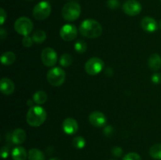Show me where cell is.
Masks as SVG:
<instances>
[{
	"instance_id": "obj_1",
	"label": "cell",
	"mask_w": 161,
	"mask_h": 160,
	"mask_svg": "<svg viewBox=\"0 0 161 160\" xmlns=\"http://www.w3.org/2000/svg\"><path fill=\"white\" fill-rule=\"evenodd\" d=\"M80 32L84 37L94 39L102 34V27L99 22L92 19L83 20L80 26Z\"/></svg>"
},
{
	"instance_id": "obj_2",
	"label": "cell",
	"mask_w": 161,
	"mask_h": 160,
	"mask_svg": "<svg viewBox=\"0 0 161 160\" xmlns=\"http://www.w3.org/2000/svg\"><path fill=\"white\" fill-rule=\"evenodd\" d=\"M47 119V112L40 106L31 107L27 112L26 121L31 126L38 127L44 123Z\"/></svg>"
},
{
	"instance_id": "obj_3",
	"label": "cell",
	"mask_w": 161,
	"mask_h": 160,
	"mask_svg": "<svg viewBox=\"0 0 161 160\" xmlns=\"http://www.w3.org/2000/svg\"><path fill=\"white\" fill-rule=\"evenodd\" d=\"M81 13V6L78 3L69 2L62 8L61 14L63 18L67 21H74L80 17Z\"/></svg>"
},
{
	"instance_id": "obj_4",
	"label": "cell",
	"mask_w": 161,
	"mask_h": 160,
	"mask_svg": "<svg viewBox=\"0 0 161 160\" xmlns=\"http://www.w3.org/2000/svg\"><path fill=\"white\" fill-rule=\"evenodd\" d=\"M47 78L51 86H60L65 80V72L59 67H53L47 72Z\"/></svg>"
},
{
	"instance_id": "obj_5",
	"label": "cell",
	"mask_w": 161,
	"mask_h": 160,
	"mask_svg": "<svg viewBox=\"0 0 161 160\" xmlns=\"http://www.w3.org/2000/svg\"><path fill=\"white\" fill-rule=\"evenodd\" d=\"M51 13V6L48 2L42 1L33 8L32 15L38 20H43L49 17Z\"/></svg>"
},
{
	"instance_id": "obj_6",
	"label": "cell",
	"mask_w": 161,
	"mask_h": 160,
	"mask_svg": "<svg viewBox=\"0 0 161 160\" xmlns=\"http://www.w3.org/2000/svg\"><path fill=\"white\" fill-rule=\"evenodd\" d=\"M14 29L21 35H29L33 29V23L28 17H21L17 19L14 23Z\"/></svg>"
},
{
	"instance_id": "obj_7",
	"label": "cell",
	"mask_w": 161,
	"mask_h": 160,
	"mask_svg": "<svg viewBox=\"0 0 161 160\" xmlns=\"http://www.w3.org/2000/svg\"><path fill=\"white\" fill-rule=\"evenodd\" d=\"M103 61L98 57H92L85 64V71L90 75H96L100 73L104 68Z\"/></svg>"
},
{
	"instance_id": "obj_8",
	"label": "cell",
	"mask_w": 161,
	"mask_h": 160,
	"mask_svg": "<svg viewBox=\"0 0 161 160\" xmlns=\"http://www.w3.org/2000/svg\"><path fill=\"white\" fill-rule=\"evenodd\" d=\"M41 60L42 64L47 67H53L58 61V54L53 48L47 47L42 51Z\"/></svg>"
},
{
	"instance_id": "obj_9",
	"label": "cell",
	"mask_w": 161,
	"mask_h": 160,
	"mask_svg": "<svg viewBox=\"0 0 161 160\" xmlns=\"http://www.w3.org/2000/svg\"><path fill=\"white\" fill-rule=\"evenodd\" d=\"M142 5L136 0H127L123 5V10L127 15L135 17L141 13Z\"/></svg>"
},
{
	"instance_id": "obj_10",
	"label": "cell",
	"mask_w": 161,
	"mask_h": 160,
	"mask_svg": "<svg viewBox=\"0 0 161 160\" xmlns=\"http://www.w3.org/2000/svg\"><path fill=\"white\" fill-rule=\"evenodd\" d=\"M60 36L65 42L74 40L77 36L76 28L75 25L70 24H64L60 30Z\"/></svg>"
},
{
	"instance_id": "obj_11",
	"label": "cell",
	"mask_w": 161,
	"mask_h": 160,
	"mask_svg": "<svg viewBox=\"0 0 161 160\" xmlns=\"http://www.w3.org/2000/svg\"><path fill=\"white\" fill-rule=\"evenodd\" d=\"M89 122L95 127H102L106 124L107 119L105 115L98 111H93L89 115Z\"/></svg>"
},
{
	"instance_id": "obj_12",
	"label": "cell",
	"mask_w": 161,
	"mask_h": 160,
	"mask_svg": "<svg viewBox=\"0 0 161 160\" xmlns=\"http://www.w3.org/2000/svg\"><path fill=\"white\" fill-rule=\"evenodd\" d=\"M62 129L66 134H75L78 131V122L75 119H72V118H67L63 121Z\"/></svg>"
},
{
	"instance_id": "obj_13",
	"label": "cell",
	"mask_w": 161,
	"mask_h": 160,
	"mask_svg": "<svg viewBox=\"0 0 161 160\" xmlns=\"http://www.w3.org/2000/svg\"><path fill=\"white\" fill-rule=\"evenodd\" d=\"M141 26L143 30L148 32H154L158 28L157 21L153 17H145L141 21Z\"/></svg>"
},
{
	"instance_id": "obj_14",
	"label": "cell",
	"mask_w": 161,
	"mask_h": 160,
	"mask_svg": "<svg viewBox=\"0 0 161 160\" xmlns=\"http://www.w3.org/2000/svg\"><path fill=\"white\" fill-rule=\"evenodd\" d=\"M0 89L2 93L4 95H10L14 92L15 86L14 82L8 78H3L0 83Z\"/></svg>"
},
{
	"instance_id": "obj_15",
	"label": "cell",
	"mask_w": 161,
	"mask_h": 160,
	"mask_svg": "<svg viewBox=\"0 0 161 160\" xmlns=\"http://www.w3.org/2000/svg\"><path fill=\"white\" fill-rule=\"evenodd\" d=\"M11 141L14 144H21L26 140V133L21 128H17L14 130L10 136Z\"/></svg>"
},
{
	"instance_id": "obj_16",
	"label": "cell",
	"mask_w": 161,
	"mask_h": 160,
	"mask_svg": "<svg viewBox=\"0 0 161 160\" xmlns=\"http://www.w3.org/2000/svg\"><path fill=\"white\" fill-rule=\"evenodd\" d=\"M148 65L152 71H158L161 67V56L158 53L152 54L148 61Z\"/></svg>"
},
{
	"instance_id": "obj_17",
	"label": "cell",
	"mask_w": 161,
	"mask_h": 160,
	"mask_svg": "<svg viewBox=\"0 0 161 160\" xmlns=\"http://www.w3.org/2000/svg\"><path fill=\"white\" fill-rule=\"evenodd\" d=\"M11 155L14 160H26L27 152L25 147L17 146L12 150Z\"/></svg>"
},
{
	"instance_id": "obj_18",
	"label": "cell",
	"mask_w": 161,
	"mask_h": 160,
	"mask_svg": "<svg viewBox=\"0 0 161 160\" xmlns=\"http://www.w3.org/2000/svg\"><path fill=\"white\" fill-rule=\"evenodd\" d=\"M16 61V55L13 52L8 51L3 53L1 56V62L3 65H11Z\"/></svg>"
},
{
	"instance_id": "obj_19",
	"label": "cell",
	"mask_w": 161,
	"mask_h": 160,
	"mask_svg": "<svg viewBox=\"0 0 161 160\" xmlns=\"http://www.w3.org/2000/svg\"><path fill=\"white\" fill-rule=\"evenodd\" d=\"M28 160H45V155L39 149L31 148L28 152Z\"/></svg>"
},
{
	"instance_id": "obj_20",
	"label": "cell",
	"mask_w": 161,
	"mask_h": 160,
	"mask_svg": "<svg viewBox=\"0 0 161 160\" xmlns=\"http://www.w3.org/2000/svg\"><path fill=\"white\" fill-rule=\"evenodd\" d=\"M47 100V93L42 90H39L36 92L33 95V101L37 104H42Z\"/></svg>"
},
{
	"instance_id": "obj_21",
	"label": "cell",
	"mask_w": 161,
	"mask_h": 160,
	"mask_svg": "<svg viewBox=\"0 0 161 160\" xmlns=\"http://www.w3.org/2000/svg\"><path fill=\"white\" fill-rule=\"evenodd\" d=\"M149 155L154 159L161 160V144H155L149 149Z\"/></svg>"
},
{
	"instance_id": "obj_22",
	"label": "cell",
	"mask_w": 161,
	"mask_h": 160,
	"mask_svg": "<svg viewBox=\"0 0 161 160\" xmlns=\"http://www.w3.org/2000/svg\"><path fill=\"white\" fill-rule=\"evenodd\" d=\"M32 39L35 42L41 44L46 40V39H47V34H46L45 31H42V30H37V31H36L33 33Z\"/></svg>"
},
{
	"instance_id": "obj_23",
	"label": "cell",
	"mask_w": 161,
	"mask_h": 160,
	"mask_svg": "<svg viewBox=\"0 0 161 160\" xmlns=\"http://www.w3.org/2000/svg\"><path fill=\"white\" fill-rule=\"evenodd\" d=\"M72 61H73V59H72V55L69 53H64L61 55V59H60V64L62 67H67L72 64Z\"/></svg>"
},
{
	"instance_id": "obj_24",
	"label": "cell",
	"mask_w": 161,
	"mask_h": 160,
	"mask_svg": "<svg viewBox=\"0 0 161 160\" xmlns=\"http://www.w3.org/2000/svg\"><path fill=\"white\" fill-rule=\"evenodd\" d=\"M74 49L78 53H83L86 51L87 44L84 40H78L74 44Z\"/></svg>"
},
{
	"instance_id": "obj_25",
	"label": "cell",
	"mask_w": 161,
	"mask_h": 160,
	"mask_svg": "<svg viewBox=\"0 0 161 160\" xmlns=\"http://www.w3.org/2000/svg\"><path fill=\"white\" fill-rule=\"evenodd\" d=\"M72 145L77 149H83L86 145V141L83 136H75L72 140Z\"/></svg>"
},
{
	"instance_id": "obj_26",
	"label": "cell",
	"mask_w": 161,
	"mask_h": 160,
	"mask_svg": "<svg viewBox=\"0 0 161 160\" xmlns=\"http://www.w3.org/2000/svg\"><path fill=\"white\" fill-rule=\"evenodd\" d=\"M123 160H142V158L136 152H130L123 158Z\"/></svg>"
},
{
	"instance_id": "obj_27",
	"label": "cell",
	"mask_w": 161,
	"mask_h": 160,
	"mask_svg": "<svg viewBox=\"0 0 161 160\" xmlns=\"http://www.w3.org/2000/svg\"><path fill=\"white\" fill-rule=\"evenodd\" d=\"M33 40L32 37H30L29 35H26V36H24L23 39H22V44L25 47H27V48H29L31 47V45H33Z\"/></svg>"
},
{
	"instance_id": "obj_28",
	"label": "cell",
	"mask_w": 161,
	"mask_h": 160,
	"mask_svg": "<svg viewBox=\"0 0 161 160\" xmlns=\"http://www.w3.org/2000/svg\"><path fill=\"white\" fill-rule=\"evenodd\" d=\"M120 3L119 0H108L107 1V6L111 9H116L119 8Z\"/></svg>"
},
{
	"instance_id": "obj_29",
	"label": "cell",
	"mask_w": 161,
	"mask_h": 160,
	"mask_svg": "<svg viewBox=\"0 0 161 160\" xmlns=\"http://www.w3.org/2000/svg\"><path fill=\"white\" fill-rule=\"evenodd\" d=\"M151 80L154 84H159L161 83V75L160 73H154L151 77Z\"/></svg>"
},
{
	"instance_id": "obj_30",
	"label": "cell",
	"mask_w": 161,
	"mask_h": 160,
	"mask_svg": "<svg viewBox=\"0 0 161 160\" xmlns=\"http://www.w3.org/2000/svg\"><path fill=\"white\" fill-rule=\"evenodd\" d=\"M112 153L116 157H120L123 155V149L120 147H114L112 150Z\"/></svg>"
},
{
	"instance_id": "obj_31",
	"label": "cell",
	"mask_w": 161,
	"mask_h": 160,
	"mask_svg": "<svg viewBox=\"0 0 161 160\" xmlns=\"http://www.w3.org/2000/svg\"><path fill=\"white\" fill-rule=\"evenodd\" d=\"M6 20V12L3 8L0 9V24L3 25L4 24L5 20Z\"/></svg>"
},
{
	"instance_id": "obj_32",
	"label": "cell",
	"mask_w": 161,
	"mask_h": 160,
	"mask_svg": "<svg viewBox=\"0 0 161 160\" xmlns=\"http://www.w3.org/2000/svg\"><path fill=\"white\" fill-rule=\"evenodd\" d=\"M9 147L7 146H3L1 148V156L3 158H6L9 155Z\"/></svg>"
},
{
	"instance_id": "obj_33",
	"label": "cell",
	"mask_w": 161,
	"mask_h": 160,
	"mask_svg": "<svg viewBox=\"0 0 161 160\" xmlns=\"http://www.w3.org/2000/svg\"><path fill=\"white\" fill-rule=\"evenodd\" d=\"M0 35H1V39H4L6 38V35H7V32H6V30L4 29L3 28H2L0 29Z\"/></svg>"
},
{
	"instance_id": "obj_34",
	"label": "cell",
	"mask_w": 161,
	"mask_h": 160,
	"mask_svg": "<svg viewBox=\"0 0 161 160\" xmlns=\"http://www.w3.org/2000/svg\"><path fill=\"white\" fill-rule=\"evenodd\" d=\"M104 133H105V135H107V136H109V135L112 133V127L111 126L105 127V130H104Z\"/></svg>"
},
{
	"instance_id": "obj_35",
	"label": "cell",
	"mask_w": 161,
	"mask_h": 160,
	"mask_svg": "<svg viewBox=\"0 0 161 160\" xmlns=\"http://www.w3.org/2000/svg\"><path fill=\"white\" fill-rule=\"evenodd\" d=\"M28 106L33 107V106H32V105H33V102L31 101V100H28Z\"/></svg>"
},
{
	"instance_id": "obj_36",
	"label": "cell",
	"mask_w": 161,
	"mask_h": 160,
	"mask_svg": "<svg viewBox=\"0 0 161 160\" xmlns=\"http://www.w3.org/2000/svg\"><path fill=\"white\" fill-rule=\"evenodd\" d=\"M50 160H61V159L58 158H51Z\"/></svg>"
},
{
	"instance_id": "obj_37",
	"label": "cell",
	"mask_w": 161,
	"mask_h": 160,
	"mask_svg": "<svg viewBox=\"0 0 161 160\" xmlns=\"http://www.w3.org/2000/svg\"><path fill=\"white\" fill-rule=\"evenodd\" d=\"M160 28H161V19H160Z\"/></svg>"
},
{
	"instance_id": "obj_38",
	"label": "cell",
	"mask_w": 161,
	"mask_h": 160,
	"mask_svg": "<svg viewBox=\"0 0 161 160\" xmlns=\"http://www.w3.org/2000/svg\"><path fill=\"white\" fill-rule=\"evenodd\" d=\"M26 1H31V0H26Z\"/></svg>"
},
{
	"instance_id": "obj_39",
	"label": "cell",
	"mask_w": 161,
	"mask_h": 160,
	"mask_svg": "<svg viewBox=\"0 0 161 160\" xmlns=\"http://www.w3.org/2000/svg\"><path fill=\"white\" fill-rule=\"evenodd\" d=\"M111 160H113V159H111Z\"/></svg>"
},
{
	"instance_id": "obj_40",
	"label": "cell",
	"mask_w": 161,
	"mask_h": 160,
	"mask_svg": "<svg viewBox=\"0 0 161 160\" xmlns=\"http://www.w3.org/2000/svg\"><path fill=\"white\" fill-rule=\"evenodd\" d=\"M160 2H161V0H160Z\"/></svg>"
}]
</instances>
